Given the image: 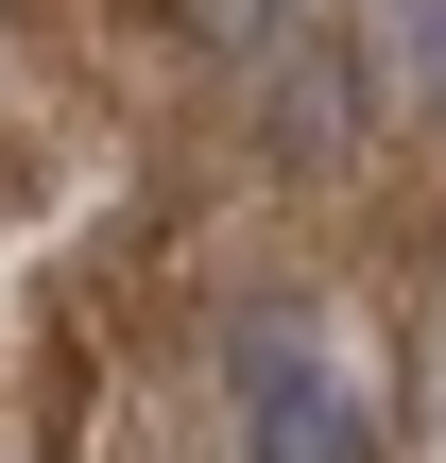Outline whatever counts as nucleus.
Instances as JSON below:
<instances>
[{
	"label": "nucleus",
	"mask_w": 446,
	"mask_h": 463,
	"mask_svg": "<svg viewBox=\"0 0 446 463\" xmlns=\"http://www.w3.org/2000/svg\"><path fill=\"white\" fill-rule=\"evenodd\" d=\"M395 17H413V86L446 103V0H395Z\"/></svg>",
	"instance_id": "obj_3"
},
{
	"label": "nucleus",
	"mask_w": 446,
	"mask_h": 463,
	"mask_svg": "<svg viewBox=\"0 0 446 463\" xmlns=\"http://www.w3.org/2000/svg\"><path fill=\"white\" fill-rule=\"evenodd\" d=\"M223 395H241V463H378V412H361V378L327 361L309 292H258V309L223 326Z\"/></svg>",
	"instance_id": "obj_1"
},
{
	"label": "nucleus",
	"mask_w": 446,
	"mask_h": 463,
	"mask_svg": "<svg viewBox=\"0 0 446 463\" xmlns=\"http://www.w3.org/2000/svg\"><path fill=\"white\" fill-rule=\"evenodd\" d=\"M275 137L292 155H344V69H275Z\"/></svg>",
	"instance_id": "obj_2"
}]
</instances>
